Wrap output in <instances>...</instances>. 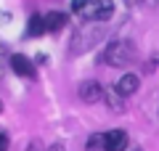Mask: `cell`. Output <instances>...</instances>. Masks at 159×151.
I'll return each instance as SVG.
<instances>
[{"instance_id":"cell-5","label":"cell","mask_w":159,"mask_h":151,"mask_svg":"<svg viewBox=\"0 0 159 151\" xmlns=\"http://www.w3.org/2000/svg\"><path fill=\"white\" fill-rule=\"evenodd\" d=\"M69 16L64 11H48L45 16H43V24H45V32H58L61 27H66Z\"/></svg>"},{"instance_id":"cell-1","label":"cell","mask_w":159,"mask_h":151,"mask_svg":"<svg viewBox=\"0 0 159 151\" xmlns=\"http://www.w3.org/2000/svg\"><path fill=\"white\" fill-rule=\"evenodd\" d=\"M72 11L88 21H106L114 13L111 0H72Z\"/></svg>"},{"instance_id":"cell-2","label":"cell","mask_w":159,"mask_h":151,"mask_svg":"<svg viewBox=\"0 0 159 151\" xmlns=\"http://www.w3.org/2000/svg\"><path fill=\"white\" fill-rule=\"evenodd\" d=\"M133 58H135V48L125 40H114L103 53V64H111V66H127Z\"/></svg>"},{"instance_id":"cell-7","label":"cell","mask_w":159,"mask_h":151,"mask_svg":"<svg viewBox=\"0 0 159 151\" xmlns=\"http://www.w3.org/2000/svg\"><path fill=\"white\" fill-rule=\"evenodd\" d=\"M138 85H141L138 74H122V80H119V85H117V93L119 95H133L138 90Z\"/></svg>"},{"instance_id":"cell-8","label":"cell","mask_w":159,"mask_h":151,"mask_svg":"<svg viewBox=\"0 0 159 151\" xmlns=\"http://www.w3.org/2000/svg\"><path fill=\"white\" fill-rule=\"evenodd\" d=\"M29 34H32V37H40V34L45 32V24H43V16H37V13H34L32 19H29V29H27Z\"/></svg>"},{"instance_id":"cell-13","label":"cell","mask_w":159,"mask_h":151,"mask_svg":"<svg viewBox=\"0 0 159 151\" xmlns=\"http://www.w3.org/2000/svg\"><path fill=\"white\" fill-rule=\"evenodd\" d=\"M27 151H43V149H40V146H29Z\"/></svg>"},{"instance_id":"cell-6","label":"cell","mask_w":159,"mask_h":151,"mask_svg":"<svg viewBox=\"0 0 159 151\" xmlns=\"http://www.w3.org/2000/svg\"><path fill=\"white\" fill-rule=\"evenodd\" d=\"M101 85L98 82H82L80 85V98L85 101V103H96L98 98H101Z\"/></svg>"},{"instance_id":"cell-11","label":"cell","mask_w":159,"mask_h":151,"mask_svg":"<svg viewBox=\"0 0 159 151\" xmlns=\"http://www.w3.org/2000/svg\"><path fill=\"white\" fill-rule=\"evenodd\" d=\"M3 64H6V53H3V48H0V72H3Z\"/></svg>"},{"instance_id":"cell-12","label":"cell","mask_w":159,"mask_h":151,"mask_svg":"<svg viewBox=\"0 0 159 151\" xmlns=\"http://www.w3.org/2000/svg\"><path fill=\"white\" fill-rule=\"evenodd\" d=\"M51 151H66L64 146H51Z\"/></svg>"},{"instance_id":"cell-9","label":"cell","mask_w":159,"mask_h":151,"mask_svg":"<svg viewBox=\"0 0 159 151\" xmlns=\"http://www.w3.org/2000/svg\"><path fill=\"white\" fill-rule=\"evenodd\" d=\"M88 151H103V133H96V135H90V140H88V146H85Z\"/></svg>"},{"instance_id":"cell-10","label":"cell","mask_w":159,"mask_h":151,"mask_svg":"<svg viewBox=\"0 0 159 151\" xmlns=\"http://www.w3.org/2000/svg\"><path fill=\"white\" fill-rule=\"evenodd\" d=\"M8 146H11L8 135H6V133H0V151H8Z\"/></svg>"},{"instance_id":"cell-14","label":"cell","mask_w":159,"mask_h":151,"mask_svg":"<svg viewBox=\"0 0 159 151\" xmlns=\"http://www.w3.org/2000/svg\"><path fill=\"white\" fill-rule=\"evenodd\" d=\"M0 109H3V103H0Z\"/></svg>"},{"instance_id":"cell-4","label":"cell","mask_w":159,"mask_h":151,"mask_svg":"<svg viewBox=\"0 0 159 151\" xmlns=\"http://www.w3.org/2000/svg\"><path fill=\"white\" fill-rule=\"evenodd\" d=\"M11 69L19 74V77H27V80L34 77V64L29 61L27 56H21V53H13L11 56Z\"/></svg>"},{"instance_id":"cell-3","label":"cell","mask_w":159,"mask_h":151,"mask_svg":"<svg viewBox=\"0 0 159 151\" xmlns=\"http://www.w3.org/2000/svg\"><path fill=\"white\" fill-rule=\"evenodd\" d=\"M127 149V133L125 130H109L103 133V151H125Z\"/></svg>"}]
</instances>
